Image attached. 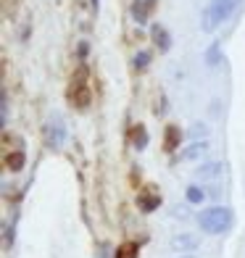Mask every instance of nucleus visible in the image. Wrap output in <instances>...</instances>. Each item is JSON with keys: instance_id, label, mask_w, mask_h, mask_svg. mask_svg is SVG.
<instances>
[{"instance_id": "f257e3e1", "label": "nucleus", "mask_w": 245, "mask_h": 258, "mask_svg": "<svg viewBox=\"0 0 245 258\" xmlns=\"http://www.w3.org/2000/svg\"><path fill=\"white\" fill-rule=\"evenodd\" d=\"M198 224H201L206 234H221L232 227V211L224 206H214L198 216Z\"/></svg>"}, {"instance_id": "f03ea898", "label": "nucleus", "mask_w": 245, "mask_h": 258, "mask_svg": "<svg viewBox=\"0 0 245 258\" xmlns=\"http://www.w3.org/2000/svg\"><path fill=\"white\" fill-rule=\"evenodd\" d=\"M64 140H66V126H64V121H61V119L48 121V126H45V145L53 148V150H58V148L64 145Z\"/></svg>"}, {"instance_id": "7ed1b4c3", "label": "nucleus", "mask_w": 245, "mask_h": 258, "mask_svg": "<svg viewBox=\"0 0 245 258\" xmlns=\"http://www.w3.org/2000/svg\"><path fill=\"white\" fill-rule=\"evenodd\" d=\"M237 6H240V0H211V6H208V8H211L214 19L221 24V21H227L232 16V11H235Z\"/></svg>"}, {"instance_id": "20e7f679", "label": "nucleus", "mask_w": 245, "mask_h": 258, "mask_svg": "<svg viewBox=\"0 0 245 258\" xmlns=\"http://www.w3.org/2000/svg\"><path fill=\"white\" fill-rule=\"evenodd\" d=\"M153 8H156V0H135L132 3V19L137 24H145Z\"/></svg>"}, {"instance_id": "39448f33", "label": "nucleus", "mask_w": 245, "mask_h": 258, "mask_svg": "<svg viewBox=\"0 0 245 258\" xmlns=\"http://www.w3.org/2000/svg\"><path fill=\"white\" fill-rule=\"evenodd\" d=\"M171 248L174 250H195L198 248V237L190 232H185V234H174L171 237Z\"/></svg>"}, {"instance_id": "423d86ee", "label": "nucleus", "mask_w": 245, "mask_h": 258, "mask_svg": "<svg viewBox=\"0 0 245 258\" xmlns=\"http://www.w3.org/2000/svg\"><path fill=\"white\" fill-rule=\"evenodd\" d=\"M150 34H153V42H156V48H158L161 53H166V50L171 48V34L163 29L161 24H156L153 29H150Z\"/></svg>"}, {"instance_id": "0eeeda50", "label": "nucleus", "mask_w": 245, "mask_h": 258, "mask_svg": "<svg viewBox=\"0 0 245 258\" xmlns=\"http://www.w3.org/2000/svg\"><path fill=\"white\" fill-rule=\"evenodd\" d=\"M179 143H182V129L179 126H166V140H163V148L171 153V150L179 148Z\"/></svg>"}, {"instance_id": "6e6552de", "label": "nucleus", "mask_w": 245, "mask_h": 258, "mask_svg": "<svg viewBox=\"0 0 245 258\" xmlns=\"http://www.w3.org/2000/svg\"><path fill=\"white\" fill-rule=\"evenodd\" d=\"M221 171H224V166H221L219 161H211V163H203V166L198 169L195 174H198V177H201V179H216Z\"/></svg>"}, {"instance_id": "1a4fd4ad", "label": "nucleus", "mask_w": 245, "mask_h": 258, "mask_svg": "<svg viewBox=\"0 0 245 258\" xmlns=\"http://www.w3.org/2000/svg\"><path fill=\"white\" fill-rule=\"evenodd\" d=\"M206 150H208V143L203 140H198V143H193L188 150H182V161H195V158H201V156H206Z\"/></svg>"}, {"instance_id": "9d476101", "label": "nucleus", "mask_w": 245, "mask_h": 258, "mask_svg": "<svg viewBox=\"0 0 245 258\" xmlns=\"http://www.w3.org/2000/svg\"><path fill=\"white\" fill-rule=\"evenodd\" d=\"M24 163H27V156L21 153V150H14V153H8V156H6V166H8V171H21V169H24Z\"/></svg>"}, {"instance_id": "9b49d317", "label": "nucleus", "mask_w": 245, "mask_h": 258, "mask_svg": "<svg viewBox=\"0 0 245 258\" xmlns=\"http://www.w3.org/2000/svg\"><path fill=\"white\" fill-rule=\"evenodd\" d=\"M132 145H135V150H145L148 148V132H145L143 124H137L132 129Z\"/></svg>"}, {"instance_id": "f8f14e48", "label": "nucleus", "mask_w": 245, "mask_h": 258, "mask_svg": "<svg viewBox=\"0 0 245 258\" xmlns=\"http://www.w3.org/2000/svg\"><path fill=\"white\" fill-rule=\"evenodd\" d=\"M137 203H140V211H143V214H150V211H156L161 206V198L158 195H140Z\"/></svg>"}, {"instance_id": "ddd939ff", "label": "nucleus", "mask_w": 245, "mask_h": 258, "mask_svg": "<svg viewBox=\"0 0 245 258\" xmlns=\"http://www.w3.org/2000/svg\"><path fill=\"white\" fill-rule=\"evenodd\" d=\"M140 253V245L137 242H121L119 248H116V255L113 258H137Z\"/></svg>"}, {"instance_id": "4468645a", "label": "nucleus", "mask_w": 245, "mask_h": 258, "mask_svg": "<svg viewBox=\"0 0 245 258\" xmlns=\"http://www.w3.org/2000/svg\"><path fill=\"white\" fill-rule=\"evenodd\" d=\"M185 198H188V203H203V198H206V192L201 190V187H195V184H190L188 187V192H185Z\"/></svg>"}, {"instance_id": "2eb2a0df", "label": "nucleus", "mask_w": 245, "mask_h": 258, "mask_svg": "<svg viewBox=\"0 0 245 258\" xmlns=\"http://www.w3.org/2000/svg\"><path fill=\"white\" fill-rule=\"evenodd\" d=\"M206 61H208V66H216L219 63V42H214L211 48L206 50Z\"/></svg>"}, {"instance_id": "dca6fc26", "label": "nucleus", "mask_w": 245, "mask_h": 258, "mask_svg": "<svg viewBox=\"0 0 245 258\" xmlns=\"http://www.w3.org/2000/svg\"><path fill=\"white\" fill-rule=\"evenodd\" d=\"M150 58H153V55H150L148 50H140V53L135 55V66H137V69H148V63H150Z\"/></svg>"}, {"instance_id": "f3484780", "label": "nucleus", "mask_w": 245, "mask_h": 258, "mask_svg": "<svg viewBox=\"0 0 245 258\" xmlns=\"http://www.w3.org/2000/svg\"><path fill=\"white\" fill-rule=\"evenodd\" d=\"M77 105H79V108H87V105H90V92H87V87H85V85H79V98H77Z\"/></svg>"}, {"instance_id": "a211bd4d", "label": "nucleus", "mask_w": 245, "mask_h": 258, "mask_svg": "<svg viewBox=\"0 0 245 258\" xmlns=\"http://www.w3.org/2000/svg\"><path fill=\"white\" fill-rule=\"evenodd\" d=\"M8 111H11V103H8V90H3V126H8Z\"/></svg>"}, {"instance_id": "6ab92c4d", "label": "nucleus", "mask_w": 245, "mask_h": 258, "mask_svg": "<svg viewBox=\"0 0 245 258\" xmlns=\"http://www.w3.org/2000/svg\"><path fill=\"white\" fill-rule=\"evenodd\" d=\"M190 135H193V137H201V135L206 137V124H193V129H190Z\"/></svg>"}, {"instance_id": "aec40b11", "label": "nucleus", "mask_w": 245, "mask_h": 258, "mask_svg": "<svg viewBox=\"0 0 245 258\" xmlns=\"http://www.w3.org/2000/svg\"><path fill=\"white\" fill-rule=\"evenodd\" d=\"M11 242H14V229L6 227V245H11Z\"/></svg>"}, {"instance_id": "412c9836", "label": "nucleus", "mask_w": 245, "mask_h": 258, "mask_svg": "<svg viewBox=\"0 0 245 258\" xmlns=\"http://www.w3.org/2000/svg\"><path fill=\"white\" fill-rule=\"evenodd\" d=\"M79 55H87V42H79Z\"/></svg>"}, {"instance_id": "4be33fe9", "label": "nucleus", "mask_w": 245, "mask_h": 258, "mask_svg": "<svg viewBox=\"0 0 245 258\" xmlns=\"http://www.w3.org/2000/svg\"><path fill=\"white\" fill-rule=\"evenodd\" d=\"M98 3H100V0H90V8H92V11H98Z\"/></svg>"}, {"instance_id": "5701e85b", "label": "nucleus", "mask_w": 245, "mask_h": 258, "mask_svg": "<svg viewBox=\"0 0 245 258\" xmlns=\"http://www.w3.org/2000/svg\"><path fill=\"white\" fill-rule=\"evenodd\" d=\"M179 258H193V255H179Z\"/></svg>"}]
</instances>
